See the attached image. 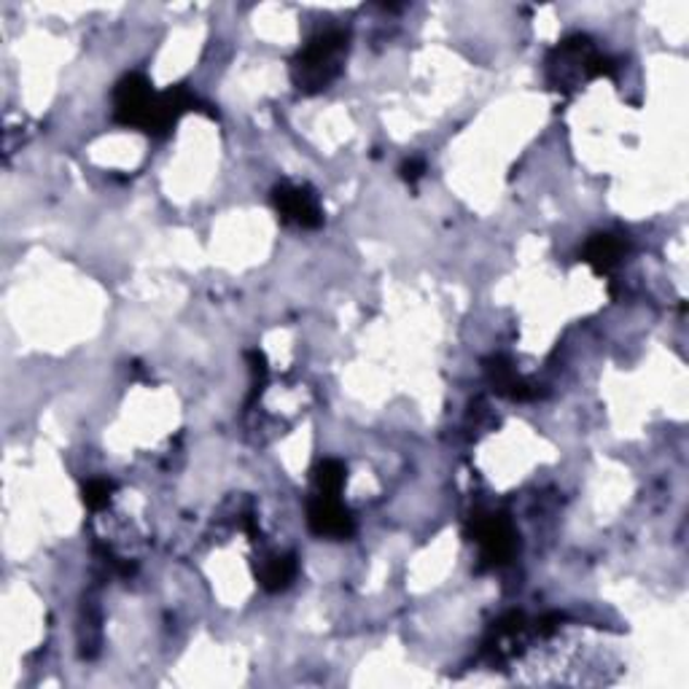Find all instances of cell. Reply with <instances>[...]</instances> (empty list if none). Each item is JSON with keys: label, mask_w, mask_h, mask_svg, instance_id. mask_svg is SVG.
I'll use <instances>...</instances> for the list:
<instances>
[{"label": "cell", "mask_w": 689, "mask_h": 689, "mask_svg": "<svg viewBox=\"0 0 689 689\" xmlns=\"http://www.w3.org/2000/svg\"><path fill=\"white\" fill-rule=\"evenodd\" d=\"M345 52V30H323L316 38H310V43L291 63V78H294L296 89L307 94L327 89L343 71Z\"/></svg>", "instance_id": "obj_1"}, {"label": "cell", "mask_w": 689, "mask_h": 689, "mask_svg": "<svg viewBox=\"0 0 689 689\" xmlns=\"http://www.w3.org/2000/svg\"><path fill=\"white\" fill-rule=\"evenodd\" d=\"M472 541H477L485 569L507 565L518 552V531L507 514H477L469 523Z\"/></svg>", "instance_id": "obj_2"}, {"label": "cell", "mask_w": 689, "mask_h": 689, "mask_svg": "<svg viewBox=\"0 0 689 689\" xmlns=\"http://www.w3.org/2000/svg\"><path fill=\"white\" fill-rule=\"evenodd\" d=\"M156 94L160 92L151 87V81L143 73H127L114 89V119L119 125L140 127L145 132L151 111H154Z\"/></svg>", "instance_id": "obj_3"}, {"label": "cell", "mask_w": 689, "mask_h": 689, "mask_svg": "<svg viewBox=\"0 0 689 689\" xmlns=\"http://www.w3.org/2000/svg\"><path fill=\"white\" fill-rule=\"evenodd\" d=\"M307 525L321 539H350L356 531V520H353L350 509L340 501L337 496H327V493H316L307 503Z\"/></svg>", "instance_id": "obj_4"}, {"label": "cell", "mask_w": 689, "mask_h": 689, "mask_svg": "<svg viewBox=\"0 0 689 689\" xmlns=\"http://www.w3.org/2000/svg\"><path fill=\"white\" fill-rule=\"evenodd\" d=\"M272 205H276L278 216L285 224H294L302 229H316L323 224V210L318 203L316 192L307 187H294V183H278L272 189Z\"/></svg>", "instance_id": "obj_5"}, {"label": "cell", "mask_w": 689, "mask_h": 689, "mask_svg": "<svg viewBox=\"0 0 689 689\" xmlns=\"http://www.w3.org/2000/svg\"><path fill=\"white\" fill-rule=\"evenodd\" d=\"M485 374H487V380H490L493 391H496L498 396H507V399H512V401H528V399H536V396H539V388H536L534 383H528L525 378H520V374L514 372V367L509 358H503V356L487 358Z\"/></svg>", "instance_id": "obj_6"}, {"label": "cell", "mask_w": 689, "mask_h": 689, "mask_svg": "<svg viewBox=\"0 0 689 689\" xmlns=\"http://www.w3.org/2000/svg\"><path fill=\"white\" fill-rule=\"evenodd\" d=\"M627 251V240L620 238V234H592L585 243V251H582V259L598 272V276H607L614 267L625 259Z\"/></svg>", "instance_id": "obj_7"}, {"label": "cell", "mask_w": 689, "mask_h": 689, "mask_svg": "<svg viewBox=\"0 0 689 689\" xmlns=\"http://www.w3.org/2000/svg\"><path fill=\"white\" fill-rule=\"evenodd\" d=\"M296 571H299V563L294 554H272L261 565L259 582L267 592H283L296 579Z\"/></svg>", "instance_id": "obj_8"}, {"label": "cell", "mask_w": 689, "mask_h": 689, "mask_svg": "<svg viewBox=\"0 0 689 689\" xmlns=\"http://www.w3.org/2000/svg\"><path fill=\"white\" fill-rule=\"evenodd\" d=\"M312 480H316V493L340 496V490L345 485V467L340 461H334V458H327V461H321L316 467Z\"/></svg>", "instance_id": "obj_9"}, {"label": "cell", "mask_w": 689, "mask_h": 689, "mask_svg": "<svg viewBox=\"0 0 689 689\" xmlns=\"http://www.w3.org/2000/svg\"><path fill=\"white\" fill-rule=\"evenodd\" d=\"M111 493H114V483H111V480L94 477V480H87V485H84V490H81V498L89 509H94V512H98V509L109 507Z\"/></svg>", "instance_id": "obj_10"}, {"label": "cell", "mask_w": 689, "mask_h": 689, "mask_svg": "<svg viewBox=\"0 0 689 689\" xmlns=\"http://www.w3.org/2000/svg\"><path fill=\"white\" fill-rule=\"evenodd\" d=\"M401 178H405L407 183H418L420 178H423V173H425V165H423V160H407L405 165H401Z\"/></svg>", "instance_id": "obj_11"}]
</instances>
